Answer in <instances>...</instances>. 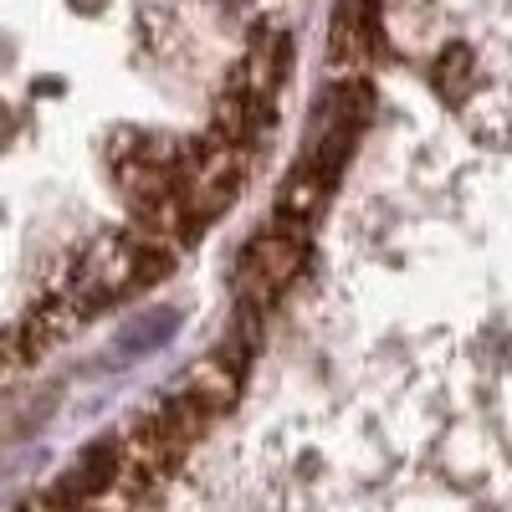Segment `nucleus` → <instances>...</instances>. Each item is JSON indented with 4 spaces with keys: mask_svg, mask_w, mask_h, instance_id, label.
I'll return each instance as SVG.
<instances>
[{
    "mask_svg": "<svg viewBox=\"0 0 512 512\" xmlns=\"http://www.w3.org/2000/svg\"><path fill=\"white\" fill-rule=\"evenodd\" d=\"M436 88H441V98H466V88H472V52L466 47H446L441 57H436Z\"/></svg>",
    "mask_w": 512,
    "mask_h": 512,
    "instance_id": "6",
    "label": "nucleus"
},
{
    "mask_svg": "<svg viewBox=\"0 0 512 512\" xmlns=\"http://www.w3.org/2000/svg\"><path fill=\"white\" fill-rule=\"evenodd\" d=\"M308 262V231H292V226H267L256 241H246L241 262H236V297L241 308H256L262 313L267 303L292 287V277L303 272Z\"/></svg>",
    "mask_w": 512,
    "mask_h": 512,
    "instance_id": "2",
    "label": "nucleus"
},
{
    "mask_svg": "<svg viewBox=\"0 0 512 512\" xmlns=\"http://www.w3.org/2000/svg\"><path fill=\"white\" fill-rule=\"evenodd\" d=\"M128 231H139V236H149V241H159V246H175V251H180L185 241L200 236V221L190 216V205H185V195H180V185H175V190H159V195L134 200Z\"/></svg>",
    "mask_w": 512,
    "mask_h": 512,
    "instance_id": "3",
    "label": "nucleus"
},
{
    "mask_svg": "<svg viewBox=\"0 0 512 512\" xmlns=\"http://www.w3.org/2000/svg\"><path fill=\"white\" fill-rule=\"evenodd\" d=\"M333 195V180L318 175V169L303 159L287 175V185L277 190V205H272V221L277 226H292V231H313V221L323 216V205Z\"/></svg>",
    "mask_w": 512,
    "mask_h": 512,
    "instance_id": "4",
    "label": "nucleus"
},
{
    "mask_svg": "<svg viewBox=\"0 0 512 512\" xmlns=\"http://www.w3.org/2000/svg\"><path fill=\"white\" fill-rule=\"evenodd\" d=\"M287 67H292V41H287V36H272V41H262V47H251V52H246L236 67H231L226 88H231V93H246V98H262V103H272V93L282 88Z\"/></svg>",
    "mask_w": 512,
    "mask_h": 512,
    "instance_id": "5",
    "label": "nucleus"
},
{
    "mask_svg": "<svg viewBox=\"0 0 512 512\" xmlns=\"http://www.w3.org/2000/svg\"><path fill=\"white\" fill-rule=\"evenodd\" d=\"M169 267H175V246H159L139 231H113L82 256L72 282L57 297H67L82 318H93V313L123 303V297L154 287L159 277H169Z\"/></svg>",
    "mask_w": 512,
    "mask_h": 512,
    "instance_id": "1",
    "label": "nucleus"
}]
</instances>
